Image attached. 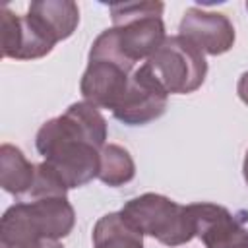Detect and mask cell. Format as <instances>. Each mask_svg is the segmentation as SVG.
I'll return each instance as SVG.
<instances>
[{"mask_svg":"<svg viewBox=\"0 0 248 248\" xmlns=\"http://www.w3.org/2000/svg\"><path fill=\"white\" fill-rule=\"evenodd\" d=\"M35 145L68 190L79 188L99 176L107 120L91 103H74L39 128Z\"/></svg>","mask_w":248,"mask_h":248,"instance_id":"6da1fadb","label":"cell"},{"mask_svg":"<svg viewBox=\"0 0 248 248\" xmlns=\"http://www.w3.org/2000/svg\"><path fill=\"white\" fill-rule=\"evenodd\" d=\"M132 72L134 62L122 54L114 29H105L91 45L79 91L93 107L114 110L128 89Z\"/></svg>","mask_w":248,"mask_h":248,"instance_id":"7a4b0ae2","label":"cell"},{"mask_svg":"<svg viewBox=\"0 0 248 248\" xmlns=\"http://www.w3.org/2000/svg\"><path fill=\"white\" fill-rule=\"evenodd\" d=\"M141 234L153 236L165 246H180L196 236L188 205H180L161 194H141L124 203L120 211Z\"/></svg>","mask_w":248,"mask_h":248,"instance_id":"3957f363","label":"cell"},{"mask_svg":"<svg viewBox=\"0 0 248 248\" xmlns=\"http://www.w3.org/2000/svg\"><path fill=\"white\" fill-rule=\"evenodd\" d=\"M163 2H122L110 4L112 29L122 54L132 60L149 58L167 39L163 25Z\"/></svg>","mask_w":248,"mask_h":248,"instance_id":"277c9868","label":"cell"},{"mask_svg":"<svg viewBox=\"0 0 248 248\" xmlns=\"http://www.w3.org/2000/svg\"><path fill=\"white\" fill-rule=\"evenodd\" d=\"M145 64L169 95H186L200 89L207 74L205 54L182 35L167 37Z\"/></svg>","mask_w":248,"mask_h":248,"instance_id":"5b68a950","label":"cell"},{"mask_svg":"<svg viewBox=\"0 0 248 248\" xmlns=\"http://www.w3.org/2000/svg\"><path fill=\"white\" fill-rule=\"evenodd\" d=\"M167 103L169 93L153 76L149 66L141 64L132 72L128 89L112 110V116L128 126H141L163 116Z\"/></svg>","mask_w":248,"mask_h":248,"instance_id":"8992f818","label":"cell"},{"mask_svg":"<svg viewBox=\"0 0 248 248\" xmlns=\"http://www.w3.org/2000/svg\"><path fill=\"white\" fill-rule=\"evenodd\" d=\"M194 231L205 248H248V229L244 221L227 207L200 202L188 205Z\"/></svg>","mask_w":248,"mask_h":248,"instance_id":"52a82bcc","label":"cell"},{"mask_svg":"<svg viewBox=\"0 0 248 248\" xmlns=\"http://www.w3.org/2000/svg\"><path fill=\"white\" fill-rule=\"evenodd\" d=\"M178 35L188 39L203 54L219 56L232 48L234 27L225 14L207 12L202 8H188L180 19Z\"/></svg>","mask_w":248,"mask_h":248,"instance_id":"ba28073f","label":"cell"},{"mask_svg":"<svg viewBox=\"0 0 248 248\" xmlns=\"http://www.w3.org/2000/svg\"><path fill=\"white\" fill-rule=\"evenodd\" d=\"M0 46L4 58L35 60L46 56L54 45L45 39L25 16H16L10 8L0 12Z\"/></svg>","mask_w":248,"mask_h":248,"instance_id":"9c48e42d","label":"cell"},{"mask_svg":"<svg viewBox=\"0 0 248 248\" xmlns=\"http://www.w3.org/2000/svg\"><path fill=\"white\" fill-rule=\"evenodd\" d=\"M27 19L52 45L68 39L79 23V8L72 0H37L29 4Z\"/></svg>","mask_w":248,"mask_h":248,"instance_id":"30bf717a","label":"cell"},{"mask_svg":"<svg viewBox=\"0 0 248 248\" xmlns=\"http://www.w3.org/2000/svg\"><path fill=\"white\" fill-rule=\"evenodd\" d=\"M0 248H64L58 240L41 236L31 221L27 203L19 202L6 209L0 221Z\"/></svg>","mask_w":248,"mask_h":248,"instance_id":"8fae6325","label":"cell"},{"mask_svg":"<svg viewBox=\"0 0 248 248\" xmlns=\"http://www.w3.org/2000/svg\"><path fill=\"white\" fill-rule=\"evenodd\" d=\"M27 211L33 225L46 240L68 236L76 223V213L68 198H39L27 202Z\"/></svg>","mask_w":248,"mask_h":248,"instance_id":"7c38bea8","label":"cell"},{"mask_svg":"<svg viewBox=\"0 0 248 248\" xmlns=\"http://www.w3.org/2000/svg\"><path fill=\"white\" fill-rule=\"evenodd\" d=\"M37 165L29 163L19 147L2 143L0 147V186L14 196H23L35 182Z\"/></svg>","mask_w":248,"mask_h":248,"instance_id":"4fadbf2b","label":"cell"},{"mask_svg":"<svg viewBox=\"0 0 248 248\" xmlns=\"http://www.w3.org/2000/svg\"><path fill=\"white\" fill-rule=\"evenodd\" d=\"M93 248H143V234L120 211L107 213L93 227Z\"/></svg>","mask_w":248,"mask_h":248,"instance_id":"5bb4252c","label":"cell"},{"mask_svg":"<svg viewBox=\"0 0 248 248\" xmlns=\"http://www.w3.org/2000/svg\"><path fill=\"white\" fill-rule=\"evenodd\" d=\"M136 176V165L128 149L116 143H107L101 149L99 180L107 186H122Z\"/></svg>","mask_w":248,"mask_h":248,"instance_id":"9a60e30c","label":"cell"},{"mask_svg":"<svg viewBox=\"0 0 248 248\" xmlns=\"http://www.w3.org/2000/svg\"><path fill=\"white\" fill-rule=\"evenodd\" d=\"M66 194H68V188L62 184L56 172L45 161L37 165L35 182L29 190V196L33 200H39V198H66Z\"/></svg>","mask_w":248,"mask_h":248,"instance_id":"2e32d148","label":"cell"},{"mask_svg":"<svg viewBox=\"0 0 248 248\" xmlns=\"http://www.w3.org/2000/svg\"><path fill=\"white\" fill-rule=\"evenodd\" d=\"M236 91H238V97L244 105H248V72H244L238 79V85H236Z\"/></svg>","mask_w":248,"mask_h":248,"instance_id":"e0dca14e","label":"cell"},{"mask_svg":"<svg viewBox=\"0 0 248 248\" xmlns=\"http://www.w3.org/2000/svg\"><path fill=\"white\" fill-rule=\"evenodd\" d=\"M242 174H244V180H246V184H248V151H246L244 161H242Z\"/></svg>","mask_w":248,"mask_h":248,"instance_id":"ac0fdd59","label":"cell"},{"mask_svg":"<svg viewBox=\"0 0 248 248\" xmlns=\"http://www.w3.org/2000/svg\"><path fill=\"white\" fill-rule=\"evenodd\" d=\"M246 10H248V2H246Z\"/></svg>","mask_w":248,"mask_h":248,"instance_id":"d6986e66","label":"cell"}]
</instances>
